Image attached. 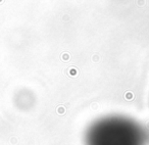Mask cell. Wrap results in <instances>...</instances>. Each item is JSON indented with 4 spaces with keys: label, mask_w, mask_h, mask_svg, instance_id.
<instances>
[{
    "label": "cell",
    "mask_w": 149,
    "mask_h": 145,
    "mask_svg": "<svg viewBox=\"0 0 149 145\" xmlns=\"http://www.w3.org/2000/svg\"><path fill=\"white\" fill-rule=\"evenodd\" d=\"M147 133L142 125L120 114L97 119L87 128L85 145H146Z\"/></svg>",
    "instance_id": "obj_1"
}]
</instances>
